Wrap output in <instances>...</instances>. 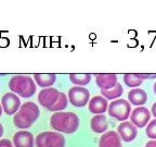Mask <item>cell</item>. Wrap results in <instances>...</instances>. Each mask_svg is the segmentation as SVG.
<instances>
[{
    "label": "cell",
    "instance_id": "cell-1",
    "mask_svg": "<svg viewBox=\"0 0 156 147\" xmlns=\"http://www.w3.org/2000/svg\"><path fill=\"white\" fill-rule=\"evenodd\" d=\"M50 125L58 132L72 134L79 127V118L76 113L71 111H58L51 115Z\"/></svg>",
    "mask_w": 156,
    "mask_h": 147
},
{
    "label": "cell",
    "instance_id": "cell-2",
    "mask_svg": "<svg viewBox=\"0 0 156 147\" xmlns=\"http://www.w3.org/2000/svg\"><path fill=\"white\" fill-rule=\"evenodd\" d=\"M39 117V108L33 101H28L21 106L13 118V123L17 129H28Z\"/></svg>",
    "mask_w": 156,
    "mask_h": 147
},
{
    "label": "cell",
    "instance_id": "cell-3",
    "mask_svg": "<svg viewBox=\"0 0 156 147\" xmlns=\"http://www.w3.org/2000/svg\"><path fill=\"white\" fill-rule=\"evenodd\" d=\"M9 88L21 97H32L36 93V85L30 76L14 75L9 81Z\"/></svg>",
    "mask_w": 156,
    "mask_h": 147
},
{
    "label": "cell",
    "instance_id": "cell-4",
    "mask_svg": "<svg viewBox=\"0 0 156 147\" xmlns=\"http://www.w3.org/2000/svg\"><path fill=\"white\" fill-rule=\"evenodd\" d=\"M37 147H64L65 137L58 132H42L36 136Z\"/></svg>",
    "mask_w": 156,
    "mask_h": 147
},
{
    "label": "cell",
    "instance_id": "cell-5",
    "mask_svg": "<svg viewBox=\"0 0 156 147\" xmlns=\"http://www.w3.org/2000/svg\"><path fill=\"white\" fill-rule=\"evenodd\" d=\"M107 111L112 118L124 122L129 118L131 106H130V103H128L125 99H116L110 104V106L107 107Z\"/></svg>",
    "mask_w": 156,
    "mask_h": 147
},
{
    "label": "cell",
    "instance_id": "cell-6",
    "mask_svg": "<svg viewBox=\"0 0 156 147\" xmlns=\"http://www.w3.org/2000/svg\"><path fill=\"white\" fill-rule=\"evenodd\" d=\"M89 91L83 86H73L68 91L69 103L75 107H85L87 103H89Z\"/></svg>",
    "mask_w": 156,
    "mask_h": 147
},
{
    "label": "cell",
    "instance_id": "cell-7",
    "mask_svg": "<svg viewBox=\"0 0 156 147\" xmlns=\"http://www.w3.org/2000/svg\"><path fill=\"white\" fill-rule=\"evenodd\" d=\"M151 119V112L145 107H136L134 110L131 111L130 115V122L138 129L144 127Z\"/></svg>",
    "mask_w": 156,
    "mask_h": 147
},
{
    "label": "cell",
    "instance_id": "cell-8",
    "mask_svg": "<svg viewBox=\"0 0 156 147\" xmlns=\"http://www.w3.org/2000/svg\"><path fill=\"white\" fill-rule=\"evenodd\" d=\"M1 107L8 115H15L21 107V100L15 94L7 93L3 95L2 99H1Z\"/></svg>",
    "mask_w": 156,
    "mask_h": 147
},
{
    "label": "cell",
    "instance_id": "cell-9",
    "mask_svg": "<svg viewBox=\"0 0 156 147\" xmlns=\"http://www.w3.org/2000/svg\"><path fill=\"white\" fill-rule=\"evenodd\" d=\"M58 96H60V92L56 88L53 87L44 88L38 95V101L42 107L49 109V108L52 107L56 103Z\"/></svg>",
    "mask_w": 156,
    "mask_h": 147
},
{
    "label": "cell",
    "instance_id": "cell-10",
    "mask_svg": "<svg viewBox=\"0 0 156 147\" xmlns=\"http://www.w3.org/2000/svg\"><path fill=\"white\" fill-rule=\"evenodd\" d=\"M117 131H118V135L122 137V140L127 143L132 142L138 134V129L129 121H124L120 123L117 127Z\"/></svg>",
    "mask_w": 156,
    "mask_h": 147
},
{
    "label": "cell",
    "instance_id": "cell-11",
    "mask_svg": "<svg viewBox=\"0 0 156 147\" xmlns=\"http://www.w3.org/2000/svg\"><path fill=\"white\" fill-rule=\"evenodd\" d=\"M13 144L15 147H34V135L28 131H19L13 135Z\"/></svg>",
    "mask_w": 156,
    "mask_h": 147
},
{
    "label": "cell",
    "instance_id": "cell-12",
    "mask_svg": "<svg viewBox=\"0 0 156 147\" xmlns=\"http://www.w3.org/2000/svg\"><path fill=\"white\" fill-rule=\"evenodd\" d=\"M94 76L97 85L101 91H110L118 83L116 74H95Z\"/></svg>",
    "mask_w": 156,
    "mask_h": 147
},
{
    "label": "cell",
    "instance_id": "cell-13",
    "mask_svg": "<svg viewBox=\"0 0 156 147\" xmlns=\"http://www.w3.org/2000/svg\"><path fill=\"white\" fill-rule=\"evenodd\" d=\"M100 147H122L120 136L118 133L115 131H108V132L103 133L101 136L100 142H99Z\"/></svg>",
    "mask_w": 156,
    "mask_h": 147
},
{
    "label": "cell",
    "instance_id": "cell-14",
    "mask_svg": "<svg viewBox=\"0 0 156 147\" xmlns=\"http://www.w3.org/2000/svg\"><path fill=\"white\" fill-rule=\"evenodd\" d=\"M89 111L93 115H103L107 110V100L102 96H94L89 100Z\"/></svg>",
    "mask_w": 156,
    "mask_h": 147
},
{
    "label": "cell",
    "instance_id": "cell-15",
    "mask_svg": "<svg viewBox=\"0 0 156 147\" xmlns=\"http://www.w3.org/2000/svg\"><path fill=\"white\" fill-rule=\"evenodd\" d=\"M90 127L94 133H105V131L108 127L106 117L104 115H97L91 119Z\"/></svg>",
    "mask_w": 156,
    "mask_h": 147
},
{
    "label": "cell",
    "instance_id": "cell-16",
    "mask_svg": "<svg viewBox=\"0 0 156 147\" xmlns=\"http://www.w3.org/2000/svg\"><path fill=\"white\" fill-rule=\"evenodd\" d=\"M128 99L134 106H142L147 101V94L141 88H134L128 93Z\"/></svg>",
    "mask_w": 156,
    "mask_h": 147
},
{
    "label": "cell",
    "instance_id": "cell-17",
    "mask_svg": "<svg viewBox=\"0 0 156 147\" xmlns=\"http://www.w3.org/2000/svg\"><path fill=\"white\" fill-rule=\"evenodd\" d=\"M35 82L38 86L42 88H48L51 85H53L56 80L55 74H35L34 75Z\"/></svg>",
    "mask_w": 156,
    "mask_h": 147
},
{
    "label": "cell",
    "instance_id": "cell-18",
    "mask_svg": "<svg viewBox=\"0 0 156 147\" xmlns=\"http://www.w3.org/2000/svg\"><path fill=\"white\" fill-rule=\"evenodd\" d=\"M124 93V88H122V84L117 83L112 89L110 91H101L102 97H104L105 99H116V98L120 97Z\"/></svg>",
    "mask_w": 156,
    "mask_h": 147
},
{
    "label": "cell",
    "instance_id": "cell-19",
    "mask_svg": "<svg viewBox=\"0 0 156 147\" xmlns=\"http://www.w3.org/2000/svg\"><path fill=\"white\" fill-rule=\"evenodd\" d=\"M91 74L86 73V74H69V80L73 84H75L76 86L81 85L83 87V85H87L89 82L91 81Z\"/></svg>",
    "mask_w": 156,
    "mask_h": 147
},
{
    "label": "cell",
    "instance_id": "cell-20",
    "mask_svg": "<svg viewBox=\"0 0 156 147\" xmlns=\"http://www.w3.org/2000/svg\"><path fill=\"white\" fill-rule=\"evenodd\" d=\"M67 104H68L67 96H66L64 93H60V96H58L56 103L54 104L52 107L49 108L48 110L49 111H55V112H58V111H62L63 109H65V108L67 107Z\"/></svg>",
    "mask_w": 156,
    "mask_h": 147
},
{
    "label": "cell",
    "instance_id": "cell-21",
    "mask_svg": "<svg viewBox=\"0 0 156 147\" xmlns=\"http://www.w3.org/2000/svg\"><path fill=\"white\" fill-rule=\"evenodd\" d=\"M124 82L128 87H136L142 84L141 78H138L134 74H124Z\"/></svg>",
    "mask_w": 156,
    "mask_h": 147
},
{
    "label": "cell",
    "instance_id": "cell-22",
    "mask_svg": "<svg viewBox=\"0 0 156 147\" xmlns=\"http://www.w3.org/2000/svg\"><path fill=\"white\" fill-rule=\"evenodd\" d=\"M145 133L147 135V137H150L152 140H156V119L152 120L149 123L147 127L145 129Z\"/></svg>",
    "mask_w": 156,
    "mask_h": 147
},
{
    "label": "cell",
    "instance_id": "cell-23",
    "mask_svg": "<svg viewBox=\"0 0 156 147\" xmlns=\"http://www.w3.org/2000/svg\"><path fill=\"white\" fill-rule=\"evenodd\" d=\"M134 75L138 78H141L142 81L143 80H151V78H156V74H140V73H136Z\"/></svg>",
    "mask_w": 156,
    "mask_h": 147
},
{
    "label": "cell",
    "instance_id": "cell-24",
    "mask_svg": "<svg viewBox=\"0 0 156 147\" xmlns=\"http://www.w3.org/2000/svg\"><path fill=\"white\" fill-rule=\"evenodd\" d=\"M0 147H13V145L11 141L3 138V140H0Z\"/></svg>",
    "mask_w": 156,
    "mask_h": 147
},
{
    "label": "cell",
    "instance_id": "cell-25",
    "mask_svg": "<svg viewBox=\"0 0 156 147\" xmlns=\"http://www.w3.org/2000/svg\"><path fill=\"white\" fill-rule=\"evenodd\" d=\"M145 147H156V141L152 140V141H150V142H147Z\"/></svg>",
    "mask_w": 156,
    "mask_h": 147
},
{
    "label": "cell",
    "instance_id": "cell-26",
    "mask_svg": "<svg viewBox=\"0 0 156 147\" xmlns=\"http://www.w3.org/2000/svg\"><path fill=\"white\" fill-rule=\"evenodd\" d=\"M152 113H153V115L156 118V103L153 104V106H152V109H151Z\"/></svg>",
    "mask_w": 156,
    "mask_h": 147
},
{
    "label": "cell",
    "instance_id": "cell-27",
    "mask_svg": "<svg viewBox=\"0 0 156 147\" xmlns=\"http://www.w3.org/2000/svg\"><path fill=\"white\" fill-rule=\"evenodd\" d=\"M2 134H3V126H2V124L0 123V137L2 136Z\"/></svg>",
    "mask_w": 156,
    "mask_h": 147
},
{
    "label": "cell",
    "instance_id": "cell-28",
    "mask_svg": "<svg viewBox=\"0 0 156 147\" xmlns=\"http://www.w3.org/2000/svg\"><path fill=\"white\" fill-rule=\"evenodd\" d=\"M2 107H1V105H0V117H1V115H2Z\"/></svg>",
    "mask_w": 156,
    "mask_h": 147
},
{
    "label": "cell",
    "instance_id": "cell-29",
    "mask_svg": "<svg viewBox=\"0 0 156 147\" xmlns=\"http://www.w3.org/2000/svg\"><path fill=\"white\" fill-rule=\"evenodd\" d=\"M154 92H155V94H156V83L154 84Z\"/></svg>",
    "mask_w": 156,
    "mask_h": 147
}]
</instances>
